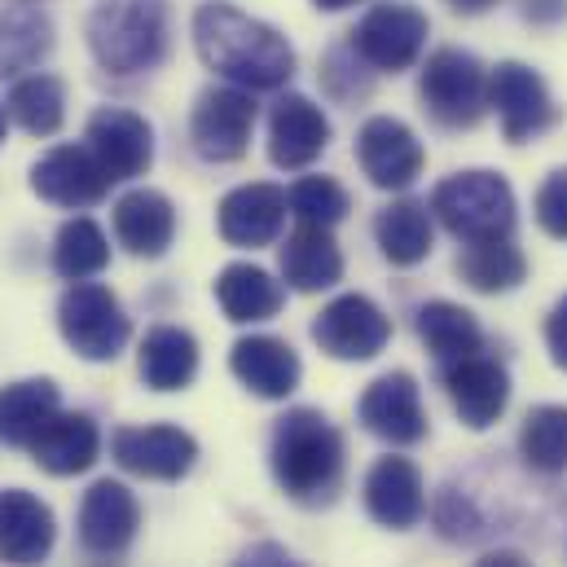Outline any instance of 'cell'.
I'll use <instances>...</instances> for the list:
<instances>
[{"instance_id":"6da1fadb","label":"cell","mask_w":567,"mask_h":567,"mask_svg":"<svg viewBox=\"0 0 567 567\" xmlns=\"http://www.w3.org/2000/svg\"><path fill=\"white\" fill-rule=\"evenodd\" d=\"M194 49L198 58L247 93H278L295 75V49L269 22L234 9L229 0H207L194 13Z\"/></svg>"},{"instance_id":"7a4b0ae2","label":"cell","mask_w":567,"mask_h":567,"mask_svg":"<svg viewBox=\"0 0 567 567\" xmlns=\"http://www.w3.org/2000/svg\"><path fill=\"white\" fill-rule=\"evenodd\" d=\"M269 462L290 502L326 506L343 484V435L321 410H290L274 426Z\"/></svg>"},{"instance_id":"3957f363","label":"cell","mask_w":567,"mask_h":567,"mask_svg":"<svg viewBox=\"0 0 567 567\" xmlns=\"http://www.w3.org/2000/svg\"><path fill=\"white\" fill-rule=\"evenodd\" d=\"M89 49L111 75H142L167 58V0H97Z\"/></svg>"},{"instance_id":"277c9868","label":"cell","mask_w":567,"mask_h":567,"mask_svg":"<svg viewBox=\"0 0 567 567\" xmlns=\"http://www.w3.org/2000/svg\"><path fill=\"white\" fill-rule=\"evenodd\" d=\"M431 212L466 247L488 243V238H511V229H515V189L497 172H457V176L435 185Z\"/></svg>"},{"instance_id":"5b68a950","label":"cell","mask_w":567,"mask_h":567,"mask_svg":"<svg viewBox=\"0 0 567 567\" xmlns=\"http://www.w3.org/2000/svg\"><path fill=\"white\" fill-rule=\"evenodd\" d=\"M58 330L84 361H115L133 334L124 303L102 282H75L58 299Z\"/></svg>"},{"instance_id":"8992f818","label":"cell","mask_w":567,"mask_h":567,"mask_svg":"<svg viewBox=\"0 0 567 567\" xmlns=\"http://www.w3.org/2000/svg\"><path fill=\"white\" fill-rule=\"evenodd\" d=\"M419 93L431 120L444 128H475L488 111V75L480 58L462 49H440L426 58Z\"/></svg>"},{"instance_id":"52a82bcc","label":"cell","mask_w":567,"mask_h":567,"mask_svg":"<svg viewBox=\"0 0 567 567\" xmlns=\"http://www.w3.org/2000/svg\"><path fill=\"white\" fill-rule=\"evenodd\" d=\"M426 13L410 0H379L352 31V53L374 71H410L423 58L426 44Z\"/></svg>"},{"instance_id":"ba28073f","label":"cell","mask_w":567,"mask_h":567,"mask_svg":"<svg viewBox=\"0 0 567 567\" xmlns=\"http://www.w3.org/2000/svg\"><path fill=\"white\" fill-rule=\"evenodd\" d=\"M312 339L334 361H370V357H379L388 348L392 321H388V312L374 299H365V295H339V299H330L317 312Z\"/></svg>"},{"instance_id":"9c48e42d","label":"cell","mask_w":567,"mask_h":567,"mask_svg":"<svg viewBox=\"0 0 567 567\" xmlns=\"http://www.w3.org/2000/svg\"><path fill=\"white\" fill-rule=\"evenodd\" d=\"M256 133V102L247 89H207L189 120V142L207 163H234L247 154Z\"/></svg>"},{"instance_id":"30bf717a","label":"cell","mask_w":567,"mask_h":567,"mask_svg":"<svg viewBox=\"0 0 567 567\" xmlns=\"http://www.w3.org/2000/svg\"><path fill=\"white\" fill-rule=\"evenodd\" d=\"M111 457L145 480H163V484H176L194 471L198 462V440L189 431L172 423H154V426H120L111 435Z\"/></svg>"},{"instance_id":"8fae6325","label":"cell","mask_w":567,"mask_h":567,"mask_svg":"<svg viewBox=\"0 0 567 567\" xmlns=\"http://www.w3.org/2000/svg\"><path fill=\"white\" fill-rule=\"evenodd\" d=\"M31 189L53 207L84 212V207H97L106 198L111 176H106V167L97 163V154L89 145H53L49 154L35 158Z\"/></svg>"},{"instance_id":"7c38bea8","label":"cell","mask_w":567,"mask_h":567,"mask_svg":"<svg viewBox=\"0 0 567 567\" xmlns=\"http://www.w3.org/2000/svg\"><path fill=\"white\" fill-rule=\"evenodd\" d=\"M488 106L502 115V133L515 145L555 124V97L546 80L524 62H502L488 75Z\"/></svg>"},{"instance_id":"4fadbf2b","label":"cell","mask_w":567,"mask_h":567,"mask_svg":"<svg viewBox=\"0 0 567 567\" xmlns=\"http://www.w3.org/2000/svg\"><path fill=\"white\" fill-rule=\"evenodd\" d=\"M357 163L370 176V185H379V189H410L423 176L426 154L410 124H401L392 115H374L357 133Z\"/></svg>"},{"instance_id":"5bb4252c","label":"cell","mask_w":567,"mask_h":567,"mask_svg":"<svg viewBox=\"0 0 567 567\" xmlns=\"http://www.w3.org/2000/svg\"><path fill=\"white\" fill-rule=\"evenodd\" d=\"M84 142L97 154V163L106 167L111 181H137L154 163V133H150V124H145L142 115L124 111V106L93 111Z\"/></svg>"},{"instance_id":"9a60e30c","label":"cell","mask_w":567,"mask_h":567,"mask_svg":"<svg viewBox=\"0 0 567 567\" xmlns=\"http://www.w3.org/2000/svg\"><path fill=\"white\" fill-rule=\"evenodd\" d=\"M361 426L388 444H419L426 435V414H423V396H419V383L414 374L396 370V374H383L365 388L361 405Z\"/></svg>"},{"instance_id":"2e32d148","label":"cell","mask_w":567,"mask_h":567,"mask_svg":"<svg viewBox=\"0 0 567 567\" xmlns=\"http://www.w3.org/2000/svg\"><path fill=\"white\" fill-rule=\"evenodd\" d=\"M142 506L128 484L97 480L80 502V542L89 555H124L137 537Z\"/></svg>"},{"instance_id":"e0dca14e","label":"cell","mask_w":567,"mask_h":567,"mask_svg":"<svg viewBox=\"0 0 567 567\" xmlns=\"http://www.w3.org/2000/svg\"><path fill=\"white\" fill-rule=\"evenodd\" d=\"M286 194L269 181H251V185H238L220 198V212H216V225H220V238L229 247H269L278 234H282L286 220Z\"/></svg>"},{"instance_id":"ac0fdd59","label":"cell","mask_w":567,"mask_h":567,"mask_svg":"<svg viewBox=\"0 0 567 567\" xmlns=\"http://www.w3.org/2000/svg\"><path fill=\"white\" fill-rule=\"evenodd\" d=\"M53 542H58L53 511L27 488H4L0 493V564L40 567L53 555Z\"/></svg>"},{"instance_id":"d6986e66","label":"cell","mask_w":567,"mask_h":567,"mask_svg":"<svg viewBox=\"0 0 567 567\" xmlns=\"http://www.w3.org/2000/svg\"><path fill=\"white\" fill-rule=\"evenodd\" d=\"M326 145H330V120L321 115L317 102H308L303 93H286V97L274 102V115H269V158L278 167L299 172V167L317 163Z\"/></svg>"},{"instance_id":"ffe728a7","label":"cell","mask_w":567,"mask_h":567,"mask_svg":"<svg viewBox=\"0 0 567 567\" xmlns=\"http://www.w3.org/2000/svg\"><path fill=\"white\" fill-rule=\"evenodd\" d=\"M444 388H449V401H453L457 419L475 426V431L497 423L506 401H511V374L493 357H480V352L466 357V361L444 365Z\"/></svg>"},{"instance_id":"44dd1931","label":"cell","mask_w":567,"mask_h":567,"mask_svg":"<svg viewBox=\"0 0 567 567\" xmlns=\"http://www.w3.org/2000/svg\"><path fill=\"white\" fill-rule=\"evenodd\" d=\"M365 511L374 524L383 528H414L426 511V493H423V475L410 457H379L365 475Z\"/></svg>"},{"instance_id":"7402d4cb","label":"cell","mask_w":567,"mask_h":567,"mask_svg":"<svg viewBox=\"0 0 567 567\" xmlns=\"http://www.w3.org/2000/svg\"><path fill=\"white\" fill-rule=\"evenodd\" d=\"M229 370L247 392H256L265 401H286L299 388V374H303L295 348L286 339H274V334L238 339L234 352H229Z\"/></svg>"},{"instance_id":"603a6c76","label":"cell","mask_w":567,"mask_h":567,"mask_svg":"<svg viewBox=\"0 0 567 567\" xmlns=\"http://www.w3.org/2000/svg\"><path fill=\"white\" fill-rule=\"evenodd\" d=\"M115 238L133 256L158 260L176 238V207L158 189H133L115 203Z\"/></svg>"},{"instance_id":"cb8c5ba5","label":"cell","mask_w":567,"mask_h":567,"mask_svg":"<svg viewBox=\"0 0 567 567\" xmlns=\"http://www.w3.org/2000/svg\"><path fill=\"white\" fill-rule=\"evenodd\" d=\"M31 457H35V466L40 471H49V475H80V471H89L93 462H97V453H102V431L97 423L89 419V414H53L49 426L35 435V444L27 449Z\"/></svg>"},{"instance_id":"d4e9b609","label":"cell","mask_w":567,"mask_h":567,"mask_svg":"<svg viewBox=\"0 0 567 567\" xmlns=\"http://www.w3.org/2000/svg\"><path fill=\"white\" fill-rule=\"evenodd\" d=\"M58 410H62V392L53 379H22L0 388V444L31 449Z\"/></svg>"},{"instance_id":"484cf974","label":"cell","mask_w":567,"mask_h":567,"mask_svg":"<svg viewBox=\"0 0 567 567\" xmlns=\"http://www.w3.org/2000/svg\"><path fill=\"white\" fill-rule=\"evenodd\" d=\"M282 278L303 295L330 290L343 278V251L334 234L321 225H299L282 243Z\"/></svg>"},{"instance_id":"4316f807","label":"cell","mask_w":567,"mask_h":567,"mask_svg":"<svg viewBox=\"0 0 567 567\" xmlns=\"http://www.w3.org/2000/svg\"><path fill=\"white\" fill-rule=\"evenodd\" d=\"M142 370L145 388L154 392H181L198 374V339L181 326H154L142 343Z\"/></svg>"},{"instance_id":"83f0119b","label":"cell","mask_w":567,"mask_h":567,"mask_svg":"<svg viewBox=\"0 0 567 567\" xmlns=\"http://www.w3.org/2000/svg\"><path fill=\"white\" fill-rule=\"evenodd\" d=\"M216 299L225 308L229 321L238 326H256L282 312V282H274V274H265L260 265H229L216 278Z\"/></svg>"},{"instance_id":"f1b7e54d","label":"cell","mask_w":567,"mask_h":567,"mask_svg":"<svg viewBox=\"0 0 567 567\" xmlns=\"http://www.w3.org/2000/svg\"><path fill=\"white\" fill-rule=\"evenodd\" d=\"M374 238H379V251L396 265V269H414L431 256V212L414 198H401V203H388L379 216H374Z\"/></svg>"},{"instance_id":"f546056e","label":"cell","mask_w":567,"mask_h":567,"mask_svg":"<svg viewBox=\"0 0 567 567\" xmlns=\"http://www.w3.org/2000/svg\"><path fill=\"white\" fill-rule=\"evenodd\" d=\"M419 339L426 343V352L440 361V365H453V361H466L480 352L484 334H480V321L462 308V303H449V299H431L419 308Z\"/></svg>"},{"instance_id":"4dcf8cb0","label":"cell","mask_w":567,"mask_h":567,"mask_svg":"<svg viewBox=\"0 0 567 567\" xmlns=\"http://www.w3.org/2000/svg\"><path fill=\"white\" fill-rule=\"evenodd\" d=\"M9 115L22 133L31 137H53L66 120V89L58 75H22L13 89H9Z\"/></svg>"},{"instance_id":"1f68e13d","label":"cell","mask_w":567,"mask_h":567,"mask_svg":"<svg viewBox=\"0 0 567 567\" xmlns=\"http://www.w3.org/2000/svg\"><path fill=\"white\" fill-rule=\"evenodd\" d=\"M457 274L471 290L497 295V290H515L528 274L524 251L511 238H488V243H471L457 260Z\"/></svg>"},{"instance_id":"d6a6232c","label":"cell","mask_w":567,"mask_h":567,"mask_svg":"<svg viewBox=\"0 0 567 567\" xmlns=\"http://www.w3.org/2000/svg\"><path fill=\"white\" fill-rule=\"evenodd\" d=\"M106 265H111V243H106V234L89 216H75V220H66L58 229V238H53V274L58 278L89 282Z\"/></svg>"},{"instance_id":"836d02e7","label":"cell","mask_w":567,"mask_h":567,"mask_svg":"<svg viewBox=\"0 0 567 567\" xmlns=\"http://www.w3.org/2000/svg\"><path fill=\"white\" fill-rule=\"evenodd\" d=\"M49 49H53V22L44 13L35 9L0 13V80L40 66Z\"/></svg>"},{"instance_id":"e575fe53","label":"cell","mask_w":567,"mask_h":567,"mask_svg":"<svg viewBox=\"0 0 567 567\" xmlns=\"http://www.w3.org/2000/svg\"><path fill=\"white\" fill-rule=\"evenodd\" d=\"M519 449H524V462L542 475L567 471V405L533 410L524 419V431H519Z\"/></svg>"},{"instance_id":"d590c367","label":"cell","mask_w":567,"mask_h":567,"mask_svg":"<svg viewBox=\"0 0 567 567\" xmlns=\"http://www.w3.org/2000/svg\"><path fill=\"white\" fill-rule=\"evenodd\" d=\"M286 203H290V216L299 225L330 229V225H339L348 216V189L339 181H330V176H303V181H295V189L286 194Z\"/></svg>"},{"instance_id":"8d00e7d4","label":"cell","mask_w":567,"mask_h":567,"mask_svg":"<svg viewBox=\"0 0 567 567\" xmlns=\"http://www.w3.org/2000/svg\"><path fill=\"white\" fill-rule=\"evenodd\" d=\"M537 225H542L550 238L567 243V167L550 172L546 185L537 189Z\"/></svg>"},{"instance_id":"74e56055","label":"cell","mask_w":567,"mask_h":567,"mask_svg":"<svg viewBox=\"0 0 567 567\" xmlns=\"http://www.w3.org/2000/svg\"><path fill=\"white\" fill-rule=\"evenodd\" d=\"M546 348H550L555 365L567 370V295L555 303V312L546 317Z\"/></svg>"},{"instance_id":"f35d334b","label":"cell","mask_w":567,"mask_h":567,"mask_svg":"<svg viewBox=\"0 0 567 567\" xmlns=\"http://www.w3.org/2000/svg\"><path fill=\"white\" fill-rule=\"evenodd\" d=\"M234 567H303V564H295L290 555H286L282 546H274V542H260V546H251L243 559Z\"/></svg>"},{"instance_id":"ab89813d","label":"cell","mask_w":567,"mask_h":567,"mask_svg":"<svg viewBox=\"0 0 567 567\" xmlns=\"http://www.w3.org/2000/svg\"><path fill=\"white\" fill-rule=\"evenodd\" d=\"M524 13L533 22H559L567 13V0H524Z\"/></svg>"},{"instance_id":"60d3db41","label":"cell","mask_w":567,"mask_h":567,"mask_svg":"<svg viewBox=\"0 0 567 567\" xmlns=\"http://www.w3.org/2000/svg\"><path fill=\"white\" fill-rule=\"evenodd\" d=\"M475 567H528V559L515 555V550H493V555H484Z\"/></svg>"},{"instance_id":"b9f144b4","label":"cell","mask_w":567,"mask_h":567,"mask_svg":"<svg viewBox=\"0 0 567 567\" xmlns=\"http://www.w3.org/2000/svg\"><path fill=\"white\" fill-rule=\"evenodd\" d=\"M317 9H326V13H339V9H352L357 0H312Z\"/></svg>"},{"instance_id":"7bdbcfd3","label":"cell","mask_w":567,"mask_h":567,"mask_svg":"<svg viewBox=\"0 0 567 567\" xmlns=\"http://www.w3.org/2000/svg\"><path fill=\"white\" fill-rule=\"evenodd\" d=\"M453 9H466V13H475V9H484V4H493V0H449Z\"/></svg>"},{"instance_id":"ee69618b","label":"cell","mask_w":567,"mask_h":567,"mask_svg":"<svg viewBox=\"0 0 567 567\" xmlns=\"http://www.w3.org/2000/svg\"><path fill=\"white\" fill-rule=\"evenodd\" d=\"M0 142H4V106H0Z\"/></svg>"}]
</instances>
